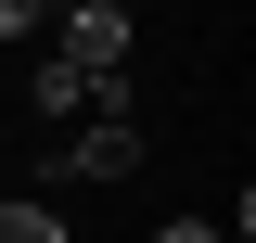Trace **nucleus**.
Masks as SVG:
<instances>
[{"label": "nucleus", "instance_id": "4", "mask_svg": "<svg viewBox=\"0 0 256 243\" xmlns=\"http://www.w3.org/2000/svg\"><path fill=\"white\" fill-rule=\"evenodd\" d=\"M52 26V0H0V38H38Z\"/></svg>", "mask_w": 256, "mask_h": 243}, {"label": "nucleus", "instance_id": "5", "mask_svg": "<svg viewBox=\"0 0 256 243\" xmlns=\"http://www.w3.org/2000/svg\"><path fill=\"white\" fill-rule=\"evenodd\" d=\"M154 243H218V218H166V230H154Z\"/></svg>", "mask_w": 256, "mask_h": 243}, {"label": "nucleus", "instance_id": "3", "mask_svg": "<svg viewBox=\"0 0 256 243\" xmlns=\"http://www.w3.org/2000/svg\"><path fill=\"white\" fill-rule=\"evenodd\" d=\"M0 243H77L52 192H0Z\"/></svg>", "mask_w": 256, "mask_h": 243}, {"label": "nucleus", "instance_id": "1", "mask_svg": "<svg viewBox=\"0 0 256 243\" xmlns=\"http://www.w3.org/2000/svg\"><path fill=\"white\" fill-rule=\"evenodd\" d=\"M52 52L90 77V90H116L128 77V0H52Z\"/></svg>", "mask_w": 256, "mask_h": 243}, {"label": "nucleus", "instance_id": "2", "mask_svg": "<svg viewBox=\"0 0 256 243\" xmlns=\"http://www.w3.org/2000/svg\"><path fill=\"white\" fill-rule=\"evenodd\" d=\"M26 102H38L52 128H77V116H90V77H77L64 52H38V64H26Z\"/></svg>", "mask_w": 256, "mask_h": 243}]
</instances>
